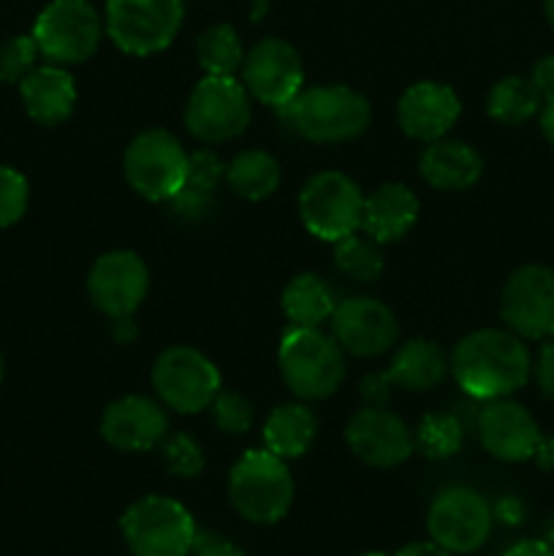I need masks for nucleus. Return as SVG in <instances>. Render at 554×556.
I'll list each match as a JSON object with an SVG mask.
<instances>
[{"label":"nucleus","mask_w":554,"mask_h":556,"mask_svg":"<svg viewBox=\"0 0 554 556\" xmlns=\"http://www.w3.org/2000/svg\"><path fill=\"white\" fill-rule=\"evenodd\" d=\"M451 375L473 400H503L525 389L532 358L525 340L508 329H478L456 345Z\"/></svg>","instance_id":"obj_1"},{"label":"nucleus","mask_w":554,"mask_h":556,"mask_svg":"<svg viewBox=\"0 0 554 556\" xmlns=\"http://www.w3.org/2000/svg\"><path fill=\"white\" fill-rule=\"evenodd\" d=\"M277 112L293 134L315 144H342L358 139L373 119L367 98L345 85L310 87Z\"/></svg>","instance_id":"obj_2"},{"label":"nucleus","mask_w":554,"mask_h":556,"mask_svg":"<svg viewBox=\"0 0 554 556\" xmlns=\"http://www.w3.org/2000/svg\"><path fill=\"white\" fill-rule=\"evenodd\" d=\"M293 476L286 459L272 451H248L228 476V500L250 525L269 527L288 516L293 505Z\"/></svg>","instance_id":"obj_3"},{"label":"nucleus","mask_w":554,"mask_h":556,"mask_svg":"<svg viewBox=\"0 0 554 556\" xmlns=\"http://www.w3.org/2000/svg\"><path fill=\"white\" fill-rule=\"evenodd\" d=\"M277 364L288 389L299 400H326L345 378V356L335 337L320 329H291L282 334Z\"/></svg>","instance_id":"obj_4"},{"label":"nucleus","mask_w":554,"mask_h":556,"mask_svg":"<svg viewBox=\"0 0 554 556\" xmlns=\"http://www.w3.org/2000/svg\"><path fill=\"white\" fill-rule=\"evenodd\" d=\"M119 530L134 556H188L199 538L190 510L163 494L136 500L119 519Z\"/></svg>","instance_id":"obj_5"},{"label":"nucleus","mask_w":554,"mask_h":556,"mask_svg":"<svg viewBox=\"0 0 554 556\" xmlns=\"http://www.w3.org/2000/svg\"><path fill=\"white\" fill-rule=\"evenodd\" d=\"M182 0H106V36L134 58L158 54L182 27Z\"/></svg>","instance_id":"obj_6"},{"label":"nucleus","mask_w":554,"mask_h":556,"mask_svg":"<svg viewBox=\"0 0 554 556\" xmlns=\"http://www.w3.org/2000/svg\"><path fill=\"white\" fill-rule=\"evenodd\" d=\"M30 36L49 63L79 65L98 52L103 22L90 0H52L38 14Z\"/></svg>","instance_id":"obj_7"},{"label":"nucleus","mask_w":554,"mask_h":556,"mask_svg":"<svg viewBox=\"0 0 554 556\" xmlns=\"http://www.w3.org/2000/svg\"><path fill=\"white\" fill-rule=\"evenodd\" d=\"M364 193L348 174L320 172L304 182L299 193L302 226L324 242H340L362 228Z\"/></svg>","instance_id":"obj_8"},{"label":"nucleus","mask_w":554,"mask_h":556,"mask_svg":"<svg viewBox=\"0 0 554 556\" xmlns=\"http://www.w3.org/2000/svg\"><path fill=\"white\" fill-rule=\"evenodd\" d=\"M250 92L234 76L206 74L185 103V128L204 144H223L248 130Z\"/></svg>","instance_id":"obj_9"},{"label":"nucleus","mask_w":554,"mask_h":556,"mask_svg":"<svg viewBox=\"0 0 554 556\" xmlns=\"http://www.w3.org/2000/svg\"><path fill=\"white\" fill-rule=\"evenodd\" d=\"M123 172L141 199L168 201L188 182V152L168 130H144L125 150Z\"/></svg>","instance_id":"obj_10"},{"label":"nucleus","mask_w":554,"mask_h":556,"mask_svg":"<svg viewBox=\"0 0 554 556\" xmlns=\"http://www.w3.org/2000/svg\"><path fill=\"white\" fill-rule=\"evenodd\" d=\"M494 527L492 503L481 492L467 486L443 489L432 500L427 514L429 541L449 554H473L489 541Z\"/></svg>","instance_id":"obj_11"},{"label":"nucleus","mask_w":554,"mask_h":556,"mask_svg":"<svg viewBox=\"0 0 554 556\" xmlns=\"http://www.w3.org/2000/svg\"><path fill=\"white\" fill-rule=\"evenodd\" d=\"M152 386L166 407L193 416L212 405L221 394V372L204 353L188 345H174L158 356L152 367Z\"/></svg>","instance_id":"obj_12"},{"label":"nucleus","mask_w":554,"mask_h":556,"mask_svg":"<svg viewBox=\"0 0 554 556\" xmlns=\"http://www.w3.org/2000/svg\"><path fill=\"white\" fill-rule=\"evenodd\" d=\"M508 331L521 340H546L554 334V271L541 264H527L508 277L500 299Z\"/></svg>","instance_id":"obj_13"},{"label":"nucleus","mask_w":554,"mask_h":556,"mask_svg":"<svg viewBox=\"0 0 554 556\" xmlns=\"http://www.w3.org/2000/svg\"><path fill=\"white\" fill-rule=\"evenodd\" d=\"M242 85L259 103L282 109L302 92V58L282 38H261L253 49L244 52Z\"/></svg>","instance_id":"obj_14"},{"label":"nucleus","mask_w":554,"mask_h":556,"mask_svg":"<svg viewBox=\"0 0 554 556\" xmlns=\"http://www.w3.org/2000/svg\"><path fill=\"white\" fill-rule=\"evenodd\" d=\"M150 271L134 250H112L98 255L87 275V293L98 313L109 318H130L144 304Z\"/></svg>","instance_id":"obj_15"},{"label":"nucleus","mask_w":554,"mask_h":556,"mask_svg":"<svg viewBox=\"0 0 554 556\" xmlns=\"http://www.w3.org/2000/svg\"><path fill=\"white\" fill-rule=\"evenodd\" d=\"M331 337L342 351L362 358L383 356L400 337L396 315L383 302L369 296H351L335 307L329 318Z\"/></svg>","instance_id":"obj_16"},{"label":"nucleus","mask_w":554,"mask_h":556,"mask_svg":"<svg viewBox=\"0 0 554 556\" xmlns=\"http://www.w3.org/2000/svg\"><path fill=\"white\" fill-rule=\"evenodd\" d=\"M345 440L351 454L369 467H396L413 454V438L405 421L386 407H362L348 421Z\"/></svg>","instance_id":"obj_17"},{"label":"nucleus","mask_w":554,"mask_h":556,"mask_svg":"<svg viewBox=\"0 0 554 556\" xmlns=\"http://www.w3.org/2000/svg\"><path fill=\"white\" fill-rule=\"evenodd\" d=\"M478 438L487 454L500 462H527L536 454V445L541 440V429L532 413L519 402L489 400L478 413Z\"/></svg>","instance_id":"obj_18"},{"label":"nucleus","mask_w":554,"mask_h":556,"mask_svg":"<svg viewBox=\"0 0 554 556\" xmlns=\"http://www.w3.org/2000/svg\"><path fill=\"white\" fill-rule=\"evenodd\" d=\"M101 434L112 448L125 454L158 448L168 434V416L147 396H119L103 410Z\"/></svg>","instance_id":"obj_19"},{"label":"nucleus","mask_w":554,"mask_h":556,"mask_svg":"<svg viewBox=\"0 0 554 556\" xmlns=\"http://www.w3.org/2000/svg\"><path fill=\"white\" fill-rule=\"evenodd\" d=\"M462 114V101L443 81H416L396 103L402 134L416 141H438L449 136Z\"/></svg>","instance_id":"obj_20"},{"label":"nucleus","mask_w":554,"mask_h":556,"mask_svg":"<svg viewBox=\"0 0 554 556\" xmlns=\"http://www.w3.org/2000/svg\"><path fill=\"white\" fill-rule=\"evenodd\" d=\"M20 96L25 112L38 125H60L74 114L76 109V85L74 76L63 65H36L25 79L20 81Z\"/></svg>","instance_id":"obj_21"},{"label":"nucleus","mask_w":554,"mask_h":556,"mask_svg":"<svg viewBox=\"0 0 554 556\" xmlns=\"http://www.w3.org/2000/svg\"><path fill=\"white\" fill-rule=\"evenodd\" d=\"M418 172L424 182L435 190L456 193L467 190L478 182L483 172V161L470 144L456 139L429 141L427 150L418 157Z\"/></svg>","instance_id":"obj_22"},{"label":"nucleus","mask_w":554,"mask_h":556,"mask_svg":"<svg viewBox=\"0 0 554 556\" xmlns=\"http://www.w3.org/2000/svg\"><path fill=\"white\" fill-rule=\"evenodd\" d=\"M418 210L421 204L407 185L386 182L364 199L362 228L375 242H396L416 226Z\"/></svg>","instance_id":"obj_23"},{"label":"nucleus","mask_w":554,"mask_h":556,"mask_svg":"<svg viewBox=\"0 0 554 556\" xmlns=\"http://www.w3.org/2000/svg\"><path fill=\"white\" fill-rule=\"evenodd\" d=\"M318 421L315 413L302 402H288L275 407L264 424V448L280 459H299L315 443Z\"/></svg>","instance_id":"obj_24"},{"label":"nucleus","mask_w":554,"mask_h":556,"mask_svg":"<svg viewBox=\"0 0 554 556\" xmlns=\"http://www.w3.org/2000/svg\"><path fill=\"white\" fill-rule=\"evenodd\" d=\"M449 356L429 340H407L389 367L394 386L407 391H432L449 375Z\"/></svg>","instance_id":"obj_25"},{"label":"nucleus","mask_w":554,"mask_h":556,"mask_svg":"<svg viewBox=\"0 0 554 556\" xmlns=\"http://www.w3.org/2000/svg\"><path fill=\"white\" fill-rule=\"evenodd\" d=\"M337 302L329 282L313 271L297 275L282 291V313L299 329H320L335 313Z\"/></svg>","instance_id":"obj_26"},{"label":"nucleus","mask_w":554,"mask_h":556,"mask_svg":"<svg viewBox=\"0 0 554 556\" xmlns=\"http://www.w3.org/2000/svg\"><path fill=\"white\" fill-rule=\"evenodd\" d=\"M226 185L244 201H264L280 185V163L266 150H242L226 166Z\"/></svg>","instance_id":"obj_27"},{"label":"nucleus","mask_w":554,"mask_h":556,"mask_svg":"<svg viewBox=\"0 0 554 556\" xmlns=\"http://www.w3.org/2000/svg\"><path fill=\"white\" fill-rule=\"evenodd\" d=\"M543 106L541 92L536 90L530 79L525 76H505L489 90L487 112L489 117L503 125H521L530 117H536Z\"/></svg>","instance_id":"obj_28"},{"label":"nucleus","mask_w":554,"mask_h":556,"mask_svg":"<svg viewBox=\"0 0 554 556\" xmlns=\"http://www.w3.org/2000/svg\"><path fill=\"white\" fill-rule=\"evenodd\" d=\"M199 65L210 76H234L242 68L244 49L239 41V33L231 25L206 27L196 43Z\"/></svg>","instance_id":"obj_29"},{"label":"nucleus","mask_w":554,"mask_h":556,"mask_svg":"<svg viewBox=\"0 0 554 556\" xmlns=\"http://www.w3.org/2000/svg\"><path fill=\"white\" fill-rule=\"evenodd\" d=\"M335 266L348 280L375 282L386 266L380 242H375L369 233H348L345 239L335 242Z\"/></svg>","instance_id":"obj_30"},{"label":"nucleus","mask_w":554,"mask_h":556,"mask_svg":"<svg viewBox=\"0 0 554 556\" xmlns=\"http://www.w3.org/2000/svg\"><path fill=\"white\" fill-rule=\"evenodd\" d=\"M462 440H465V429L459 418L449 413H432L418 424L416 445L427 459H449L462 448Z\"/></svg>","instance_id":"obj_31"},{"label":"nucleus","mask_w":554,"mask_h":556,"mask_svg":"<svg viewBox=\"0 0 554 556\" xmlns=\"http://www.w3.org/2000/svg\"><path fill=\"white\" fill-rule=\"evenodd\" d=\"M161 456L166 470L177 478H199L206 465L201 445L182 432L166 434V440L161 443Z\"/></svg>","instance_id":"obj_32"},{"label":"nucleus","mask_w":554,"mask_h":556,"mask_svg":"<svg viewBox=\"0 0 554 556\" xmlns=\"http://www.w3.org/2000/svg\"><path fill=\"white\" fill-rule=\"evenodd\" d=\"M38 43L33 36H14L0 43V81L3 85H20L38 60Z\"/></svg>","instance_id":"obj_33"},{"label":"nucleus","mask_w":554,"mask_h":556,"mask_svg":"<svg viewBox=\"0 0 554 556\" xmlns=\"http://www.w3.org/2000/svg\"><path fill=\"white\" fill-rule=\"evenodd\" d=\"M30 201L27 179L16 168L0 163V228H9L22 220Z\"/></svg>","instance_id":"obj_34"},{"label":"nucleus","mask_w":554,"mask_h":556,"mask_svg":"<svg viewBox=\"0 0 554 556\" xmlns=\"http://www.w3.org/2000/svg\"><path fill=\"white\" fill-rule=\"evenodd\" d=\"M212 416L221 432L226 434H244L253 427V407L237 391H221V394L212 400Z\"/></svg>","instance_id":"obj_35"},{"label":"nucleus","mask_w":554,"mask_h":556,"mask_svg":"<svg viewBox=\"0 0 554 556\" xmlns=\"http://www.w3.org/2000/svg\"><path fill=\"white\" fill-rule=\"evenodd\" d=\"M168 210L174 217L185 223H199L204 217H210L215 212V193L204 188H196V185L185 182V188L177 195L166 201Z\"/></svg>","instance_id":"obj_36"},{"label":"nucleus","mask_w":554,"mask_h":556,"mask_svg":"<svg viewBox=\"0 0 554 556\" xmlns=\"http://www.w3.org/2000/svg\"><path fill=\"white\" fill-rule=\"evenodd\" d=\"M226 182V163L212 150H199L188 155V185L215 193L217 185Z\"/></svg>","instance_id":"obj_37"},{"label":"nucleus","mask_w":554,"mask_h":556,"mask_svg":"<svg viewBox=\"0 0 554 556\" xmlns=\"http://www.w3.org/2000/svg\"><path fill=\"white\" fill-rule=\"evenodd\" d=\"M532 375L546 400L554 402V337H546V342L538 351L536 364H532Z\"/></svg>","instance_id":"obj_38"},{"label":"nucleus","mask_w":554,"mask_h":556,"mask_svg":"<svg viewBox=\"0 0 554 556\" xmlns=\"http://www.w3.org/2000/svg\"><path fill=\"white\" fill-rule=\"evenodd\" d=\"M188 556H248L237 543H231L223 535H210V532H199L193 548Z\"/></svg>","instance_id":"obj_39"},{"label":"nucleus","mask_w":554,"mask_h":556,"mask_svg":"<svg viewBox=\"0 0 554 556\" xmlns=\"http://www.w3.org/2000/svg\"><path fill=\"white\" fill-rule=\"evenodd\" d=\"M391 389H394V380L389 378V372L369 375V378L362 380V396L373 407H383L389 402Z\"/></svg>","instance_id":"obj_40"},{"label":"nucleus","mask_w":554,"mask_h":556,"mask_svg":"<svg viewBox=\"0 0 554 556\" xmlns=\"http://www.w3.org/2000/svg\"><path fill=\"white\" fill-rule=\"evenodd\" d=\"M530 81L536 85V90L541 92L543 101L554 98V54H546V58L538 60L536 68H532Z\"/></svg>","instance_id":"obj_41"},{"label":"nucleus","mask_w":554,"mask_h":556,"mask_svg":"<svg viewBox=\"0 0 554 556\" xmlns=\"http://www.w3.org/2000/svg\"><path fill=\"white\" fill-rule=\"evenodd\" d=\"M492 514H494V521H500V525L516 527L525 521V505H521V500L516 497H500L498 503L492 505Z\"/></svg>","instance_id":"obj_42"},{"label":"nucleus","mask_w":554,"mask_h":556,"mask_svg":"<svg viewBox=\"0 0 554 556\" xmlns=\"http://www.w3.org/2000/svg\"><path fill=\"white\" fill-rule=\"evenodd\" d=\"M503 556H552V552L541 538H527V541H516L514 546L505 548Z\"/></svg>","instance_id":"obj_43"},{"label":"nucleus","mask_w":554,"mask_h":556,"mask_svg":"<svg viewBox=\"0 0 554 556\" xmlns=\"http://www.w3.org/2000/svg\"><path fill=\"white\" fill-rule=\"evenodd\" d=\"M394 556H454V554H449L445 548H440L438 543L421 541V543H407V546H402Z\"/></svg>","instance_id":"obj_44"},{"label":"nucleus","mask_w":554,"mask_h":556,"mask_svg":"<svg viewBox=\"0 0 554 556\" xmlns=\"http://www.w3.org/2000/svg\"><path fill=\"white\" fill-rule=\"evenodd\" d=\"M532 462H536L541 470H554V438H543L538 440L536 454H532Z\"/></svg>","instance_id":"obj_45"},{"label":"nucleus","mask_w":554,"mask_h":556,"mask_svg":"<svg viewBox=\"0 0 554 556\" xmlns=\"http://www.w3.org/2000/svg\"><path fill=\"white\" fill-rule=\"evenodd\" d=\"M541 134L554 147V98L543 101L541 106Z\"/></svg>","instance_id":"obj_46"},{"label":"nucleus","mask_w":554,"mask_h":556,"mask_svg":"<svg viewBox=\"0 0 554 556\" xmlns=\"http://www.w3.org/2000/svg\"><path fill=\"white\" fill-rule=\"evenodd\" d=\"M139 329L130 318H114V340L117 342H134Z\"/></svg>","instance_id":"obj_47"},{"label":"nucleus","mask_w":554,"mask_h":556,"mask_svg":"<svg viewBox=\"0 0 554 556\" xmlns=\"http://www.w3.org/2000/svg\"><path fill=\"white\" fill-rule=\"evenodd\" d=\"M541 541L546 543V548H549V552H552V556H554V519L546 521V527H543Z\"/></svg>","instance_id":"obj_48"},{"label":"nucleus","mask_w":554,"mask_h":556,"mask_svg":"<svg viewBox=\"0 0 554 556\" xmlns=\"http://www.w3.org/2000/svg\"><path fill=\"white\" fill-rule=\"evenodd\" d=\"M543 9H546L549 22H552V27H554V0H543Z\"/></svg>","instance_id":"obj_49"},{"label":"nucleus","mask_w":554,"mask_h":556,"mask_svg":"<svg viewBox=\"0 0 554 556\" xmlns=\"http://www.w3.org/2000/svg\"><path fill=\"white\" fill-rule=\"evenodd\" d=\"M3 372H5V367H3V356H0V383H3Z\"/></svg>","instance_id":"obj_50"},{"label":"nucleus","mask_w":554,"mask_h":556,"mask_svg":"<svg viewBox=\"0 0 554 556\" xmlns=\"http://www.w3.org/2000/svg\"><path fill=\"white\" fill-rule=\"evenodd\" d=\"M364 556H386V554H378V552H373V554H364Z\"/></svg>","instance_id":"obj_51"},{"label":"nucleus","mask_w":554,"mask_h":556,"mask_svg":"<svg viewBox=\"0 0 554 556\" xmlns=\"http://www.w3.org/2000/svg\"><path fill=\"white\" fill-rule=\"evenodd\" d=\"M552 337H554V334H552Z\"/></svg>","instance_id":"obj_52"}]
</instances>
